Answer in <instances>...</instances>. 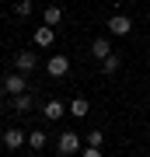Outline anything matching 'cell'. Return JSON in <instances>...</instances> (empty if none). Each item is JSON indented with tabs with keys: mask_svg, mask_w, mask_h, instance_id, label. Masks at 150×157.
Wrapping results in <instances>:
<instances>
[{
	"mask_svg": "<svg viewBox=\"0 0 150 157\" xmlns=\"http://www.w3.org/2000/svg\"><path fill=\"white\" fill-rule=\"evenodd\" d=\"M84 136L80 133H73V129H67V133H60V140H56V150H60L63 157H70V154H80L84 150Z\"/></svg>",
	"mask_w": 150,
	"mask_h": 157,
	"instance_id": "6da1fadb",
	"label": "cell"
},
{
	"mask_svg": "<svg viewBox=\"0 0 150 157\" xmlns=\"http://www.w3.org/2000/svg\"><path fill=\"white\" fill-rule=\"evenodd\" d=\"M0 143H4L7 150H17V147L28 143V133H21L17 126H11V129H4V133H0Z\"/></svg>",
	"mask_w": 150,
	"mask_h": 157,
	"instance_id": "7a4b0ae2",
	"label": "cell"
},
{
	"mask_svg": "<svg viewBox=\"0 0 150 157\" xmlns=\"http://www.w3.org/2000/svg\"><path fill=\"white\" fill-rule=\"evenodd\" d=\"M45 70H49V77H67V73H70V59L63 56V52H56V56H49Z\"/></svg>",
	"mask_w": 150,
	"mask_h": 157,
	"instance_id": "3957f363",
	"label": "cell"
},
{
	"mask_svg": "<svg viewBox=\"0 0 150 157\" xmlns=\"http://www.w3.org/2000/svg\"><path fill=\"white\" fill-rule=\"evenodd\" d=\"M67 112H70V108L63 105L60 98H49V101H45V105H42V115L49 119V122H56V119H63V115H67Z\"/></svg>",
	"mask_w": 150,
	"mask_h": 157,
	"instance_id": "277c9868",
	"label": "cell"
},
{
	"mask_svg": "<svg viewBox=\"0 0 150 157\" xmlns=\"http://www.w3.org/2000/svg\"><path fill=\"white\" fill-rule=\"evenodd\" d=\"M129 32H133V21L126 14H112L108 17V35H129Z\"/></svg>",
	"mask_w": 150,
	"mask_h": 157,
	"instance_id": "5b68a950",
	"label": "cell"
},
{
	"mask_svg": "<svg viewBox=\"0 0 150 157\" xmlns=\"http://www.w3.org/2000/svg\"><path fill=\"white\" fill-rule=\"evenodd\" d=\"M14 67H17V73H32L35 67H39V56H35V52H14Z\"/></svg>",
	"mask_w": 150,
	"mask_h": 157,
	"instance_id": "8992f818",
	"label": "cell"
},
{
	"mask_svg": "<svg viewBox=\"0 0 150 157\" xmlns=\"http://www.w3.org/2000/svg\"><path fill=\"white\" fill-rule=\"evenodd\" d=\"M25 87H28V80H25V73H11V77H4V91L11 98H17V94H25Z\"/></svg>",
	"mask_w": 150,
	"mask_h": 157,
	"instance_id": "52a82bcc",
	"label": "cell"
},
{
	"mask_svg": "<svg viewBox=\"0 0 150 157\" xmlns=\"http://www.w3.org/2000/svg\"><path fill=\"white\" fill-rule=\"evenodd\" d=\"M32 39H35V45H39V49H49V45L56 42V28H52V25H39Z\"/></svg>",
	"mask_w": 150,
	"mask_h": 157,
	"instance_id": "ba28073f",
	"label": "cell"
},
{
	"mask_svg": "<svg viewBox=\"0 0 150 157\" xmlns=\"http://www.w3.org/2000/svg\"><path fill=\"white\" fill-rule=\"evenodd\" d=\"M91 52H94V59H108L112 56V42L108 39H94L91 42Z\"/></svg>",
	"mask_w": 150,
	"mask_h": 157,
	"instance_id": "9c48e42d",
	"label": "cell"
},
{
	"mask_svg": "<svg viewBox=\"0 0 150 157\" xmlns=\"http://www.w3.org/2000/svg\"><path fill=\"white\" fill-rule=\"evenodd\" d=\"M63 21V7H45V11H42V25H52V28H56V25H60Z\"/></svg>",
	"mask_w": 150,
	"mask_h": 157,
	"instance_id": "30bf717a",
	"label": "cell"
},
{
	"mask_svg": "<svg viewBox=\"0 0 150 157\" xmlns=\"http://www.w3.org/2000/svg\"><path fill=\"white\" fill-rule=\"evenodd\" d=\"M67 108H70V115H73V119H84V115L91 112V105H87V98H73V101H70Z\"/></svg>",
	"mask_w": 150,
	"mask_h": 157,
	"instance_id": "8fae6325",
	"label": "cell"
},
{
	"mask_svg": "<svg viewBox=\"0 0 150 157\" xmlns=\"http://www.w3.org/2000/svg\"><path fill=\"white\" fill-rule=\"evenodd\" d=\"M32 105H35V101H32L28 91H25V94H17V98H11V108H14V112H32Z\"/></svg>",
	"mask_w": 150,
	"mask_h": 157,
	"instance_id": "7c38bea8",
	"label": "cell"
},
{
	"mask_svg": "<svg viewBox=\"0 0 150 157\" xmlns=\"http://www.w3.org/2000/svg\"><path fill=\"white\" fill-rule=\"evenodd\" d=\"M45 143H49V136H45L42 129H32V133H28V147H32V150H42Z\"/></svg>",
	"mask_w": 150,
	"mask_h": 157,
	"instance_id": "4fadbf2b",
	"label": "cell"
},
{
	"mask_svg": "<svg viewBox=\"0 0 150 157\" xmlns=\"http://www.w3.org/2000/svg\"><path fill=\"white\" fill-rule=\"evenodd\" d=\"M101 70H105V73H119V70H122V56L112 52L108 59H101Z\"/></svg>",
	"mask_w": 150,
	"mask_h": 157,
	"instance_id": "5bb4252c",
	"label": "cell"
},
{
	"mask_svg": "<svg viewBox=\"0 0 150 157\" xmlns=\"http://www.w3.org/2000/svg\"><path fill=\"white\" fill-rule=\"evenodd\" d=\"M84 143H87V147H101V143H105V133H101V129H91V133L84 136Z\"/></svg>",
	"mask_w": 150,
	"mask_h": 157,
	"instance_id": "9a60e30c",
	"label": "cell"
},
{
	"mask_svg": "<svg viewBox=\"0 0 150 157\" xmlns=\"http://www.w3.org/2000/svg\"><path fill=\"white\" fill-rule=\"evenodd\" d=\"M14 14L17 17H28V14H32V0H17V4H14Z\"/></svg>",
	"mask_w": 150,
	"mask_h": 157,
	"instance_id": "2e32d148",
	"label": "cell"
},
{
	"mask_svg": "<svg viewBox=\"0 0 150 157\" xmlns=\"http://www.w3.org/2000/svg\"><path fill=\"white\" fill-rule=\"evenodd\" d=\"M80 157H101V147H84Z\"/></svg>",
	"mask_w": 150,
	"mask_h": 157,
	"instance_id": "e0dca14e",
	"label": "cell"
},
{
	"mask_svg": "<svg viewBox=\"0 0 150 157\" xmlns=\"http://www.w3.org/2000/svg\"><path fill=\"white\" fill-rule=\"evenodd\" d=\"M4 94H7V91H4V84H0V101H4Z\"/></svg>",
	"mask_w": 150,
	"mask_h": 157,
	"instance_id": "ac0fdd59",
	"label": "cell"
},
{
	"mask_svg": "<svg viewBox=\"0 0 150 157\" xmlns=\"http://www.w3.org/2000/svg\"><path fill=\"white\" fill-rule=\"evenodd\" d=\"M0 133H4V119H0Z\"/></svg>",
	"mask_w": 150,
	"mask_h": 157,
	"instance_id": "d6986e66",
	"label": "cell"
}]
</instances>
